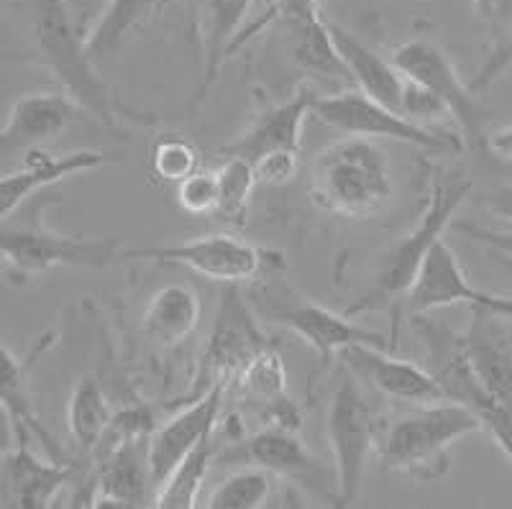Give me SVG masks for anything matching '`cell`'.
I'll return each instance as SVG.
<instances>
[{"label":"cell","instance_id":"1","mask_svg":"<svg viewBox=\"0 0 512 509\" xmlns=\"http://www.w3.org/2000/svg\"><path fill=\"white\" fill-rule=\"evenodd\" d=\"M21 24L29 34L36 59L67 95L77 100L82 113L121 136L118 110L111 87L95 72L88 54V39H82L67 0H18Z\"/></svg>","mask_w":512,"mask_h":509},{"label":"cell","instance_id":"2","mask_svg":"<svg viewBox=\"0 0 512 509\" xmlns=\"http://www.w3.org/2000/svg\"><path fill=\"white\" fill-rule=\"evenodd\" d=\"M310 195L320 210L338 218H374L395 195L390 157L374 139L346 136L313 159Z\"/></svg>","mask_w":512,"mask_h":509},{"label":"cell","instance_id":"3","mask_svg":"<svg viewBox=\"0 0 512 509\" xmlns=\"http://www.w3.org/2000/svg\"><path fill=\"white\" fill-rule=\"evenodd\" d=\"M484 430V420L461 402H428L397 417L379 435L382 471L438 481L451 469V448L466 435Z\"/></svg>","mask_w":512,"mask_h":509},{"label":"cell","instance_id":"4","mask_svg":"<svg viewBox=\"0 0 512 509\" xmlns=\"http://www.w3.org/2000/svg\"><path fill=\"white\" fill-rule=\"evenodd\" d=\"M469 192H472V182L464 180L461 174L441 172L433 177L428 203H425L415 228L397 243L390 254L384 256L374 287L351 307L349 315L359 313V310H372V307L382 305L384 300H392V297L405 295L410 290V284L415 282L420 267H423L425 256L431 254L433 246L441 241L443 231L451 228V220H454L461 203L469 197Z\"/></svg>","mask_w":512,"mask_h":509},{"label":"cell","instance_id":"5","mask_svg":"<svg viewBox=\"0 0 512 509\" xmlns=\"http://www.w3.org/2000/svg\"><path fill=\"white\" fill-rule=\"evenodd\" d=\"M0 251L8 272L21 279L41 277L54 267L108 269L121 264L123 246L118 238H75L52 231L36 218H3L0 228Z\"/></svg>","mask_w":512,"mask_h":509},{"label":"cell","instance_id":"6","mask_svg":"<svg viewBox=\"0 0 512 509\" xmlns=\"http://www.w3.org/2000/svg\"><path fill=\"white\" fill-rule=\"evenodd\" d=\"M326 433L336 474V507H351L364 489L369 456L379 446V423L359 376L351 369L338 376L328 402Z\"/></svg>","mask_w":512,"mask_h":509},{"label":"cell","instance_id":"7","mask_svg":"<svg viewBox=\"0 0 512 509\" xmlns=\"http://www.w3.org/2000/svg\"><path fill=\"white\" fill-rule=\"evenodd\" d=\"M313 116L346 136L400 141V144H413L418 149L433 151V154H456L464 146L459 136H448L428 126H420L413 118L402 116L397 110L369 98L367 93H361L359 87H351V90L336 95H323V98L318 95Z\"/></svg>","mask_w":512,"mask_h":509},{"label":"cell","instance_id":"8","mask_svg":"<svg viewBox=\"0 0 512 509\" xmlns=\"http://www.w3.org/2000/svg\"><path fill=\"white\" fill-rule=\"evenodd\" d=\"M392 59L415 85L441 100V105L448 110V116L454 118L461 136L469 144L487 149L489 134L484 131L487 110L479 105L477 93L469 87V82L461 80L456 64L438 44L428 39H410L395 49Z\"/></svg>","mask_w":512,"mask_h":509},{"label":"cell","instance_id":"9","mask_svg":"<svg viewBox=\"0 0 512 509\" xmlns=\"http://www.w3.org/2000/svg\"><path fill=\"white\" fill-rule=\"evenodd\" d=\"M126 261H157V264H177L205 279L223 284H241L262 274L274 259L269 251L254 243L241 241L228 233L192 238V241L169 243V246H146V249H126Z\"/></svg>","mask_w":512,"mask_h":509},{"label":"cell","instance_id":"10","mask_svg":"<svg viewBox=\"0 0 512 509\" xmlns=\"http://www.w3.org/2000/svg\"><path fill=\"white\" fill-rule=\"evenodd\" d=\"M264 24H280L282 34H285L287 54L305 72L331 77V80L349 77V70H346L344 59L336 49V41H333L331 24L320 16L318 0H277L269 8L267 16L241 39V44Z\"/></svg>","mask_w":512,"mask_h":509},{"label":"cell","instance_id":"11","mask_svg":"<svg viewBox=\"0 0 512 509\" xmlns=\"http://www.w3.org/2000/svg\"><path fill=\"white\" fill-rule=\"evenodd\" d=\"M262 348H267V343L262 341V333L246 310V302L239 297V290L228 284V290L221 295V310L203 353V369L192 389V400H198L213 384L236 379L246 361Z\"/></svg>","mask_w":512,"mask_h":509},{"label":"cell","instance_id":"12","mask_svg":"<svg viewBox=\"0 0 512 509\" xmlns=\"http://www.w3.org/2000/svg\"><path fill=\"white\" fill-rule=\"evenodd\" d=\"M228 382H218L200 394L198 400H190V405L182 407L172 420L159 425L149 435L146 458H149V471H152L154 492L175 474V469L190 456L195 448L213 435L218 425V415L223 410V397H226ZM157 497V494H154Z\"/></svg>","mask_w":512,"mask_h":509},{"label":"cell","instance_id":"13","mask_svg":"<svg viewBox=\"0 0 512 509\" xmlns=\"http://www.w3.org/2000/svg\"><path fill=\"white\" fill-rule=\"evenodd\" d=\"M272 320L285 325L292 336L313 348L320 361L336 359L351 346H392L387 333L367 328V325L356 323L349 313H336V310H328L318 302H295V305L274 307Z\"/></svg>","mask_w":512,"mask_h":509},{"label":"cell","instance_id":"14","mask_svg":"<svg viewBox=\"0 0 512 509\" xmlns=\"http://www.w3.org/2000/svg\"><path fill=\"white\" fill-rule=\"evenodd\" d=\"M510 320L489 307L474 305L472 323L466 328L464 348L479 387L495 410L512 415V330Z\"/></svg>","mask_w":512,"mask_h":509},{"label":"cell","instance_id":"15","mask_svg":"<svg viewBox=\"0 0 512 509\" xmlns=\"http://www.w3.org/2000/svg\"><path fill=\"white\" fill-rule=\"evenodd\" d=\"M244 453L254 466L272 471L285 481L303 486L315 497L326 499L336 507V474L323 466L320 458L308 451L303 440L297 438V430L287 428H264L246 440Z\"/></svg>","mask_w":512,"mask_h":509},{"label":"cell","instance_id":"16","mask_svg":"<svg viewBox=\"0 0 512 509\" xmlns=\"http://www.w3.org/2000/svg\"><path fill=\"white\" fill-rule=\"evenodd\" d=\"M387 348L351 346L341 353L346 369L377 389L379 394L408 405H428V402L448 400L436 376L413 361L387 356Z\"/></svg>","mask_w":512,"mask_h":509},{"label":"cell","instance_id":"17","mask_svg":"<svg viewBox=\"0 0 512 509\" xmlns=\"http://www.w3.org/2000/svg\"><path fill=\"white\" fill-rule=\"evenodd\" d=\"M492 300H495V295L477 290L466 279L459 256L441 238L431 249V254L425 256L418 277L410 284V290L405 292V310H408V315L418 318V315H428L433 310H441V307H489Z\"/></svg>","mask_w":512,"mask_h":509},{"label":"cell","instance_id":"18","mask_svg":"<svg viewBox=\"0 0 512 509\" xmlns=\"http://www.w3.org/2000/svg\"><path fill=\"white\" fill-rule=\"evenodd\" d=\"M111 162H116V157L98 149H75L67 151V154H59V157L44 149L26 151L21 167L3 174V182H0V213H3V218H8L36 192L47 190V187L57 185L67 177H75V174L93 172V169H100Z\"/></svg>","mask_w":512,"mask_h":509},{"label":"cell","instance_id":"19","mask_svg":"<svg viewBox=\"0 0 512 509\" xmlns=\"http://www.w3.org/2000/svg\"><path fill=\"white\" fill-rule=\"evenodd\" d=\"M315 98L318 95L310 90H300L290 100L267 105L262 113H256L244 134L223 146L221 154L226 159H244V162L254 164L256 159H262L264 154H272V151H300L303 123L305 118L313 116Z\"/></svg>","mask_w":512,"mask_h":509},{"label":"cell","instance_id":"20","mask_svg":"<svg viewBox=\"0 0 512 509\" xmlns=\"http://www.w3.org/2000/svg\"><path fill=\"white\" fill-rule=\"evenodd\" d=\"M72 469L57 458H39L29 443H16L3 458L0 499L6 507L41 509L54 502L62 486L70 481Z\"/></svg>","mask_w":512,"mask_h":509},{"label":"cell","instance_id":"21","mask_svg":"<svg viewBox=\"0 0 512 509\" xmlns=\"http://www.w3.org/2000/svg\"><path fill=\"white\" fill-rule=\"evenodd\" d=\"M328 24H331L333 41H336L338 54L344 59L346 70H349L351 82L359 87L361 93H367L377 103L387 105V108L405 116V98H408L410 80L397 67L395 59L382 57L377 49L369 47L367 41L351 34L341 24H333V21H328Z\"/></svg>","mask_w":512,"mask_h":509},{"label":"cell","instance_id":"22","mask_svg":"<svg viewBox=\"0 0 512 509\" xmlns=\"http://www.w3.org/2000/svg\"><path fill=\"white\" fill-rule=\"evenodd\" d=\"M80 110L77 100L64 90H59V93H31L18 98L8 110L6 126L0 134L3 149H41L47 141L64 134Z\"/></svg>","mask_w":512,"mask_h":509},{"label":"cell","instance_id":"23","mask_svg":"<svg viewBox=\"0 0 512 509\" xmlns=\"http://www.w3.org/2000/svg\"><path fill=\"white\" fill-rule=\"evenodd\" d=\"M149 438L126 440L113 448L105 458L103 476H100L98 494L93 497V507L131 509L144 507L146 499L154 504V484L146 458Z\"/></svg>","mask_w":512,"mask_h":509},{"label":"cell","instance_id":"24","mask_svg":"<svg viewBox=\"0 0 512 509\" xmlns=\"http://www.w3.org/2000/svg\"><path fill=\"white\" fill-rule=\"evenodd\" d=\"M254 0H205L208 11V29L203 36V75H200L198 93L192 103H203L205 95L218 80V72L226 64L228 54L239 47L241 26L251 11Z\"/></svg>","mask_w":512,"mask_h":509},{"label":"cell","instance_id":"25","mask_svg":"<svg viewBox=\"0 0 512 509\" xmlns=\"http://www.w3.org/2000/svg\"><path fill=\"white\" fill-rule=\"evenodd\" d=\"M200 297L187 284H167L157 290L149 300L141 318V328L152 341L162 346H177L192 336V330L200 325Z\"/></svg>","mask_w":512,"mask_h":509},{"label":"cell","instance_id":"26","mask_svg":"<svg viewBox=\"0 0 512 509\" xmlns=\"http://www.w3.org/2000/svg\"><path fill=\"white\" fill-rule=\"evenodd\" d=\"M113 423V412L108 407L103 389L93 376H80L67 402V428L82 448L100 446Z\"/></svg>","mask_w":512,"mask_h":509},{"label":"cell","instance_id":"27","mask_svg":"<svg viewBox=\"0 0 512 509\" xmlns=\"http://www.w3.org/2000/svg\"><path fill=\"white\" fill-rule=\"evenodd\" d=\"M157 3L159 0H108V6L100 13L98 24L90 29L88 36V54L93 57V62L103 54L113 52Z\"/></svg>","mask_w":512,"mask_h":509},{"label":"cell","instance_id":"28","mask_svg":"<svg viewBox=\"0 0 512 509\" xmlns=\"http://www.w3.org/2000/svg\"><path fill=\"white\" fill-rule=\"evenodd\" d=\"M210 458H213V435L203 440L185 461L175 469V474L169 476L162 486H159L157 497H154V507L167 509H190L198 504L200 489L208 476Z\"/></svg>","mask_w":512,"mask_h":509},{"label":"cell","instance_id":"29","mask_svg":"<svg viewBox=\"0 0 512 509\" xmlns=\"http://www.w3.org/2000/svg\"><path fill=\"white\" fill-rule=\"evenodd\" d=\"M274 474L254 466V469L233 471L205 497V507L210 509H259L272 497Z\"/></svg>","mask_w":512,"mask_h":509},{"label":"cell","instance_id":"30","mask_svg":"<svg viewBox=\"0 0 512 509\" xmlns=\"http://www.w3.org/2000/svg\"><path fill=\"white\" fill-rule=\"evenodd\" d=\"M149 167L159 182L180 185L187 177L203 169V154L195 141L182 134H164L154 141Z\"/></svg>","mask_w":512,"mask_h":509},{"label":"cell","instance_id":"31","mask_svg":"<svg viewBox=\"0 0 512 509\" xmlns=\"http://www.w3.org/2000/svg\"><path fill=\"white\" fill-rule=\"evenodd\" d=\"M236 384H239V389L246 397H254V400H280V397H285L287 389L285 361H282V356L274 348H262L236 374Z\"/></svg>","mask_w":512,"mask_h":509},{"label":"cell","instance_id":"32","mask_svg":"<svg viewBox=\"0 0 512 509\" xmlns=\"http://www.w3.org/2000/svg\"><path fill=\"white\" fill-rule=\"evenodd\" d=\"M218 172H221V205L216 210V218L223 220L226 226H244L251 192L256 190L254 167L244 159H226Z\"/></svg>","mask_w":512,"mask_h":509},{"label":"cell","instance_id":"33","mask_svg":"<svg viewBox=\"0 0 512 509\" xmlns=\"http://www.w3.org/2000/svg\"><path fill=\"white\" fill-rule=\"evenodd\" d=\"M177 205L195 218L216 215L218 205H221V172L218 169H200L185 182H180L177 185Z\"/></svg>","mask_w":512,"mask_h":509},{"label":"cell","instance_id":"34","mask_svg":"<svg viewBox=\"0 0 512 509\" xmlns=\"http://www.w3.org/2000/svg\"><path fill=\"white\" fill-rule=\"evenodd\" d=\"M251 167H254L256 187H282L295 180L300 172V151H272V154L256 159Z\"/></svg>","mask_w":512,"mask_h":509},{"label":"cell","instance_id":"35","mask_svg":"<svg viewBox=\"0 0 512 509\" xmlns=\"http://www.w3.org/2000/svg\"><path fill=\"white\" fill-rule=\"evenodd\" d=\"M510 67H512V21L500 31V34H497L495 47L489 49L484 62L479 64V70L474 72L469 87H472L474 93H479V90H484V87H489L492 82L500 80Z\"/></svg>","mask_w":512,"mask_h":509},{"label":"cell","instance_id":"36","mask_svg":"<svg viewBox=\"0 0 512 509\" xmlns=\"http://www.w3.org/2000/svg\"><path fill=\"white\" fill-rule=\"evenodd\" d=\"M456 233L472 238V241L482 243L484 249L500 261H505L507 267H512V233L502 231H489V228L477 226V223H451Z\"/></svg>","mask_w":512,"mask_h":509},{"label":"cell","instance_id":"37","mask_svg":"<svg viewBox=\"0 0 512 509\" xmlns=\"http://www.w3.org/2000/svg\"><path fill=\"white\" fill-rule=\"evenodd\" d=\"M474 8L484 24L497 34L512 21V0H474Z\"/></svg>","mask_w":512,"mask_h":509},{"label":"cell","instance_id":"38","mask_svg":"<svg viewBox=\"0 0 512 509\" xmlns=\"http://www.w3.org/2000/svg\"><path fill=\"white\" fill-rule=\"evenodd\" d=\"M482 205L489 213L495 215L497 220H502V223H507V226L512 228V185L497 187L495 192H489L482 200Z\"/></svg>","mask_w":512,"mask_h":509},{"label":"cell","instance_id":"39","mask_svg":"<svg viewBox=\"0 0 512 509\" xmlns=\"http://www.w3.org/2000/svg\"><path fill=\"white\" fill-rule=\"evenodd\" d=\"M487 149L500 159H512V123L487 136Z\"/></svg>","mask_w":512,"mask_h":509},{"label":"cell","instance_id":"40","mask_svg":"<svg viewBox=\"0 0 512 509\" xmlns=\"http://www.w3.org/2000/svg\"><path fill=\"white\" fill-rule=\"evenodd\" d=\"M489 310H492V313L500 315V318L510 320V325H512V297L495 295V300H492V305H489Z\"/></svg>","mask_w":512,"mask_h":509}]
</instances>
